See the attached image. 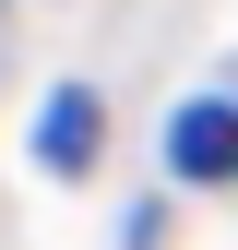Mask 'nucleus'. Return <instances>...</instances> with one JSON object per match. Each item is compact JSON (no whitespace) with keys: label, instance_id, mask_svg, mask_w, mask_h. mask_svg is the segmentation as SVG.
I'll list each match as a JSON object with an SVG mask.
<instances>
[{"label":"nucleus","instance_id":"nucleus-1","mask_svg":"<svg viewBox=\"0 0 238 250\" xmlns=\"http://www.w3.org/2000/svg\"><path fill=\"white\" fill-rule=\"evenodd\" d=\"M155 155H167L178 191H226V179H238V96H191V107H167Z\"/></svg>","mask_w":238,"mask_h":250},{"label":"nucleus","instance_id":"nucleus-2","mask_svg":"<svg viewBox=\"0 0 238 250\" xmlns=\"http://www.w3.org/2000/svg\"><path fill=\"white\" fill-rule=\"evenodd\" d=\"M107 155V96L96 83H48V107H36V167L48 179H83Z\"/></svg>","mask_w":238,"mask_h":250}]
</instances>
